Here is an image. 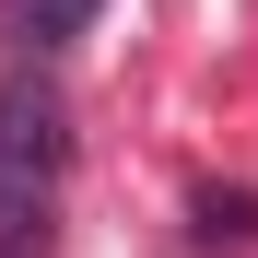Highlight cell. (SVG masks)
<instances>
[{"label":"cell","mask_w":258,"mask_h":258,"mask_svg":"<svg viewBox=\"0 0 258 258\" xmlns=\"http://www.w3.org/2000/svg\"><path fill=\"white\" fill-rule=\"evenodd\" d=\"M59 164H71V106L47 71H12L0 82V223H35L59 200Z\"/></svg>","instance_id":"1"},{"label":"cell","mask_w":258,"mask_h":258,"mask_svg":"<svg viewBox=\"0 0 258 258\" xmlns=\"http://www.w3.org/2000/svg\"><path fill=\"white\" fill-rule=\"evenodd\" d=\"M82 24H94V0H0V47H24V59L71 47Z\"/></svg>","instance_id":"2"},{"label":"cell","mask_w":258,"mask_h":258,"mask_svg":"<svg viewBox=\"0 0 258 258\" xmlns=\"http://www.w3.org/2000/svg\"><path fill=\"white\" fill-rule=\"evenodd\" d=\"M200 235H258V200H200Z\"/></svg>","instance_id":"3"},{"label":"cell","mask_w":258,"mask_h":258,"mask_svg":"<svg viewBox=\"0 0 258 258\" xmlns=\"http://www.w3.org/2000/svg\"><path fill=\"white\" fill-rule=\"evenodd\" d=\"M0 258H47V211L35 223H0Z\"/></svg>","instance_id":"4"}]
</instances>
